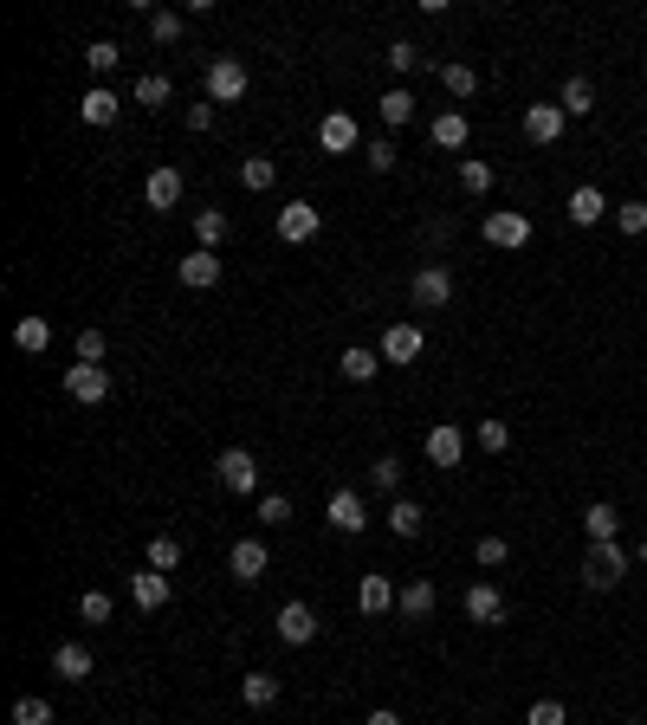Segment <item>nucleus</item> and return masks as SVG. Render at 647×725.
I'll return each mask as SVG.
<instances>
[{"label": "nucleus", "mask_w": 647, "mask_h": 725, "mask_svg": "<svg viewBox=\"0 0 647 725\" xmlns=\"http://www.w3.org/2000/svg\"><path fill=\"white\" fill-rule=\"evenodd\" d=\"M622 577H628L622 544H589V557H583V583H589V590H615Z\"/></svg>", "instance_id": "f257e3e1"}, {"label": "nucleus", "mask_w": 647, "mask_h": 725, "mask_svg": "<svg viewBox=\"0 0 647 725\" xmlns=\"http://www.w3.org/2000/svg\"><path fill=\"white\" fill-rule=\"evenodd\" d=\"M65 395H72V402H85V408L110 402V376H104V363H72V369H65Z\"/></svg>", "instance_id": "f03ea898"}, {"label": "nucleus", "mask_w": 647, "mask_h": 725, "mask_svg": "<svg viewBox=\"0 0 647 725\" xmlns=\"http://www.w3.org/2000/svg\"><path fill=\"white\" fill-rule=\"evenodd\" d=\"M563 130H570V117H563V104H525V136L538 149L563 143Z\"/></svg>", "instance_id": "7ed1b4c3"}, {"label": "nucleus", "mask_w": 647, "mask_h": 725, "mask_svg": "<svg viewBox=\"0 0 647 725\" xmlns=\"http://www.w3.org/2000/svg\"><path fill=\"white\" fill-rule=\"evenodd\" d=\"M214 473H220V486H227V492H253L259 486V460L246 454V447H227V454L214 460Z\"/></svg>", "instance_id": "20e7f679"}, {"label": "nucleus", "mask_w": 647, "mask_h": 725, "mask_svg": "<svg viewBox=\"0 0 647 725\" xmlns=\"http://www.w3.org/2000/svg\"><path fill=\"white\" fill-rule=\"evenodd\" d=\"M531 240V221L518 208H499V214H486V246H505V253H518V246Z\"/></svg>", "instance_id": "39448f33"}, {"label": "nucleus", "mask_w": 647, "mask_h": 725, "mask_svg": "<svg viewBox=\"0 0 647 725\" xmlns=\"http://www.w3.org/2000/svg\"><path fill=\"white\" fill-rule=\"evenodd\" d=\"M318 143L330 149V156H350V149L363 143V123H356L350 111H330V117L318 123Z\"/></svg>", "instance_id": "423d86ee"}, {"label": "nucleus", "mask_w": 647, "mask_h": 725, "mask_svg": "<svg viewBox=\"0 0 647 725\" xmlns=\"http://www.w3.org/2000/svg\"><path fill=\"white\" fill-rule=\"evenodd\" d=\"M272 628H279V641H292V648H305V641L318 635V609H311V603H285L279 615H272Z\"/></svg>", "instance_id": "0eeeda50"}, {"label": "nucleus", "mask_w": 647, "mask_h": 725, "mask_svg": "<svg viewBox=\"0 0 647 725\" xmlns=\"http://www.w3.org/2000/svg\"><path fill=\"white\" fill-rule=\"evenodd\" d=\"M318 227H324V214L311 208V201H292V208H279V240L305 246V240H318Z\"/></svg>", "instance_id": "6e6552de"}, {"label": "nucleus", "mask_w": 647, "mask_h": 725, "mask_svg": "<svg viewBox=\"0 0 647 725\" xmlns=\"http://www.w3.org/2000/svg\"><path fill=\"white\" fill-rule=\"evenodd\" d=\"M208 98H214V104L246 98V65H240V59H214V65H208Z\"/></svg>", "instance_id": "1a4fd4ad"}, {"label": "nucleus", "mask_w": 647, "mask_h": 725, "mask_svg": "<svg viewBox=\"0 0 647 725\" xmlns=\"http://www.w3.org/2000/svg\"><path fill=\"white\" fill-rule=\"evenodd\" d=\"M266 564H272V551H266L259 538H240V544L227 551V570H233L240 583H259V577H266Z\"/></svg>", "instance_id": "9d476101"}, {"label": "nucleus", "mask_w": 647, "mask_h": 725, "mask_svg": "<svg viewBox=\"0 0 647 725\" xmlns=\"http://www.w3.org/2000/svg\"><path fill=\"white\" fill-rule=\"evenodd\" d=\"M169 577H162V570H136V577H130V603L136 609H143V615H156V609H169Z\"/></svg>", "instance_id": "9b49d317"}, {"label": "nucleus", "mask_w": 647, "mask_h": 725, "mask_svg": "<svg viewBox=\"0 0 647 725\" xmlns=\"http://www.w3.org/2000/svg\"><path fill=\"white\" fill-rule=\"evenodd\" d=\"M408 292H415V305H421V311H440V305L453 298V279H447V266H421Z\"/></svg>", "instance_id": "f8f14e48"}, {"label": "nucleus", "mask_w": 647, "mask_h": 725, "mask_svg": "<svg viewBox=\"0 0 647 725\" xmlns=\"http://www.w3.org/2000/svg\"><path fill=\"white\" fill-rule=\"evenodd\" d=\"M428 460H434V467H460V460H466V434L460 428H453V421H440V428H428Z\"/></svg>", "instance_id": "ddd939ff"}, {"label": "nucleus", "mask_w": 647, "mask_h": 725, "mask_svg": "<svg viewBox=\"0 0 647 725\" xmlns=\"http://www.w3.org/2000/svg\"><path fill=\"white\" fill-rule=\"evenodd\" d=\"M395 615H402V622H428L434 615V583L428 577L402 583V590H395Z\"/></svg>", "instance_id": "4468645a"}, {"label": "nucleus", "mask_w": 647, "mask_h": 725, "mask_svg": "<svg viewBox=\"0 0 647 725\" xmlns=\"http://www.w3.org/2000/svg\"><path fill=\"white\" fill-rule=\"evenodd\" d=\"M460 609H466V622H505V596L499 590H492V583H473V590H466L460 596Z\"/></svg>", "instance_id": "2eb2a0df"}, {"label": "nucleus", "mask_w": 647, "mask_h": 725, "mask_svg": "<svg viewBox=\"0 0 647 725\" xmlns=\"http://www.w3.org/2000/svg\"><path fill=\"white\" fill-rule=\"evenodd\" d=\"M52 674L72 680V687H78V680H91V674H98V667H91V648H85V641H59V654H52Z\"/></svg>", "instance_id": "dca6fc26"}, {"label": "nucleus", "mask_w": 647, "mask_h": 725, "mask_svg": "<svg viewBox=\"0 0 647 725\" xmlns=\"http://www.w3.org/2000/svg\"><path fill=\"white\" fill-rule=\"evenodd\" d=\"M175 279H182V285H188V292H208V285L220 279V259L208 253V246H195V253H188V259H182V266H175Z\"/></svg>", "instance_id": "f3484780"}, {"label": "nucleus", "mask_w": 647, "mask_h": 725, "mask_svg": "<svg viewBox=\"0 0 647 725\" xmlns=\"http://www.w3.org/2000/svg\"><path fill=\"white\" fill-rule=\"evenodd\" d=\"M376 350H382V363H415L421 357V331H415V324H389Z\"/></svg>", "instance_id": "a211bd4d"}, {"label": "nucleus", "mask_w": 647, "mask_h": 725, "mask_svg": "<svg viewBox=\"0 0 647 725\" xmlns=\"http://www.w3.org/2000/svg\"><path fill=\"white\" fill-rule=\"evenodd\" d=\"M117 111H123V98H117V91H104V85H91L85 98H78V117H85L91 130H104V123H117Z\"/></svg>", "instance_id": "6ab92c4d"}, {"label": "nucleus", "mask_w": 647, "mask_h": 725, "mask_svg": "<svg viewBox=\"0 0 647 725\" xmlns=\"http://www.w3.org/2000/svg\"><path fill=\"white\" fill-rule=\"evenodd\" d=\"M324 518H330V525H337V531H350V538H356V531L369 525V512H363V499H356V492H330Z\"/></svg>", "instance_id": "aec40b11"}, {"label": "nucleus", "mask_w": 647, "mask_h": 725, "mask_svg": "<svg viewBox=\"0 0 647 725\" xmlns=\"http://www.w3.org/2000/svg\"><path fill=\"white\" fill-rule=\"evenodd\" d=\"M143 201H149L156 214H169L175 201H182V175H175V169H149V182H143Z\"/></svg>", "instance_id": "412c9836"}, {"label": "nucleus", "mask_w": 647, "mask_h": 725, "mask_svg": "<svg viewBox=\"0 0 647 725\" xmlns=\"http://www.w3.org/2000/svg\"><path fill=\"white\" fill-rule=\"evenodd\" d=\"M583 531H589V544H615V531H622V512H615L609 499L583 505Z\"/></svg>", "instance_id": "4be33fe9"}, {"label": "nucleus", "mask_w": 647, "mask_h": 725, "mask_svg": "<svg viewBox=\"0 0 647 725\" xmlns=\"http://www.w3.org/2000/svg\"><path fill=\"white\" fill-rule=\"evenodd\" d=\"M356 609H363V615H382V609H395V583L369 570V577L356 583Z\"/></svg>", "instance_id": "5701e85b"}, {"label": "nucleus", "mask_w": 647, "mask_h": 725, "mask_svg": "<svg viewBox=\"0 0 647 725\" xmlns=\"http://www.w3.org/2000/svg\"><path fill=\"white\" fill-rule=\"evenodd\" d=\"M428 136L440 149H466V136H473V123H466V111H440L434 123H428Z\"/></svg>", "instance_id": "b1692460"}, {"label": "nucleus", "mask_w": 647, "mask_h": 725, "mask_svg": "<svg viewBox=\"0 0 647 725\" xmlns=\"http://www.w3.org/2000/svg\"><path fill=\"white\" fill-rule=\"evenodd\" d=\"M602 214H609V195H602V188H576L570 195V221L576 227H596Z\"/></svg>", "instance_id": "393cba45"}, {"label": "nucleus", "mask_w": 647, "mask_h": 725, "mask_svg": "<svg viewBox=\"0 0 647 725\" xmlns=\"http://www.w3.org/2000/svg\"><path fill=\"white\" fill-rule=\"evenodd\" d=\"M240 700L253 706V713H266V706H279V674H246V680H240Z\"/></svg>", "instance_id": "a878e982"}, {"label": "nucleus", "mask_w": 647, "mask_h": 725, "mask_svg": "<svg viewBox=\"0 0 647 725\" xmlns=\"http://www.w3.org/2000/svg\"><path fill=\"white\" fill-rule=\"evenodd\" d=\"M240 182H246V195H266V188L279 182V162H272V156H246L240 162Z\"/></svg>", "instance_id": "bb28decb"}, {"label": "nucleus", "mask_w": 647, "mask_h": 725, "mask_svg": "<svg viewBox=\"0 0 647 725\" xmlns=\"http://www.w3.org/2000/svg\"><path fill=\"white\" fill-rule=\"evenodd\" d=\"M421 525H428V512H421L415 499H395L389 505V531H395V538H421Z\"/></svg>", "instance_id": "cd10ccee"}, {"label": "nucleus", "mask_w": 647, "mask_h": 725, "mask_svg": "<svg viewBox=\"0 0 647 725\" xmlns=\"http://www.w3.org/2000/svg\"><path fill=\"white\" fill-rule=\"evenodd\" d=\"M440 85H447V98H473L479 72H473V65H460V59H447V65H440Z\"/></svg>", "instance_id": "c85d7f7f"}, {"label": "nucleus", "mask_w": 647, "mask_h": 725, "mask_svg": "<svg viewBox=\"0 0 647 725\" xmlns=\"http://www.w3.org/2000/svg\"><path fill=\"white\" fill-rule=\"evenodd\" d=\"M557 104H563V117H589V111H596V85H589V78H570Z\"/></svg>", "instance_id": "c756f323"}, {"label": "nucleus", "mask_w": 647, "mask_h": 725, "mask_svg": "<svg viewBox=\"0 0 647 725\" xmlns=\"http://www.w3.org/2000/svg\"><path fill=\"white\" fill-rule=\"evenodd\" d=\"M13 344H20V350H33V357H39V350L52 344V324H46V318H20V324H13Z\"/></svg>", "instance_id": "7c9ffc66"}, {"label": "nucleus", "mask_w": 647, "mask_h": 725, "mask_svg": "<svg viewBox=\"0 0 647 725\" xmlns=\"http://www.w3.org/2000/svg\"><path fill=\"white\" fill-rule=\"evenodd\" d=\"M376 369H382V350H343V376H350V382H369V376H376Z\"/></svg>", "instance_id": "2f4dec72"}, {"label": "nucleus", "mask_w": 647, "mask_h": 725, "mask_svg": "<svg viewBox=\"0 0 647 725\" xmlns=\"http://www.w3.org/2000/svg\"><path fill=\"white\" fill-rule=\"evenodd\" d=\"M195 240L214 253V246L227 240V214H220V208H201V214H195Z\"/></svg>", "instance_id": "473e14b6"}, {"label": "nucleus", "mask_w": 647, "mask_h": 725, "mask_svg": "<svg viewBox=\"0 0 647 725\" xmlns=\"http://www.w3.org/2000/svg\"><path fill=\"white\" fill-rule=\"evenodd\" d=\"M169 78H162V72H143V78H136V104H143V111H156V104H169Z\"/></svg>", "instance_id": "72a5a7b5"}, {"label": "nucleus", "mask_w": 647, "mask_h": 725, "mask_svg": "<svg viewBox=\"0 0 647 725\" xmlns=\"http://www.w3.org/2000/svg\"><path fill=\"white\" fill-rule=\"evenodd\" d=\"M369 486H376V492H395V499H402V460L382 454L376 467H369Z\"/></svg>", "instance_id": "f704fd0d"}, {"label": "nucleus", "mask_w": 647, "mask_h": 725, "mask_svg": "<svg viewBox=\"0 0 647 725\" xmlns=\"http://www.w3.org/2000/svg\"><path fill=\"white\" fill-rule=\"evenodd\" d=\"M408 117H415V98H408V91H402V85H395V91H389V98H382V123H389V130H402V123H408Z\"/></svg>", "instance_id": "c9c22d12"}, {"label": "nucleus", "mask_w": 647, "mask_h": 725, "mask_svg": "<svg viewBox=\"0 0 647 725\" xmlns=\"http://www.w3.org/2000/svg\"><path fill=\"white\" fill-rule=\"evenodd\" d=\"M479 447H486V454H505V447H512V428H505L499 415H486L479 421Z\"/></svg>", "instance_id": "e433bc0d"}, {"label": "nucleus", "mask_w": 647, "mask_h": 725, "mask_svg": "<svg viewBox=\"0 0 647 725\" xmlns=\"http://www.w3.org/2000/svg\"><path fill=\"white\" fill-rule=\"evenodd\" d=\"M363 162H369L376 175H389V169H395V143H389V136H369V143H363Z\"/></svg>", "instance_id": "4c0bfd02"}, {"label": "nucleus", "mask_w": 647, "mask_h": 725, "mask_svg": "<svg viewBox=\"0 0 647 725\" xmlns=\"http://www.w3.org/2000/svg\"><path fill=\"white\" fill-rule=\"evenodd\" d=\"M117 59H123V46H117V39H91V46H85V65H91V72H110Z\"/></svg>", "instance_id": "58836bf2"}, {"label": "nucleus", "mask_w": 647, "mask_h": 725, "mask_svg": "<svg viewBox=\"0 0 647 725\" xmlns=\"http://www.w3.org/2000/svg\"><path fill=\"white\" fill-rule=\"evenodd\" d=\"M149 39H156V46H175V39H182V13H149Z\"/></svg>", "instance_id": "ea45409f"}, {"label": "nucleus", "mask_w": 647, "mask_h": 725, "mask_svg": "<svg viewBox=\"0 0 647 725\" xmlns=\"http://www.w3.org/2000/svg\"><path fill=\"white\" fill-rule=\"evenodd\" d=\"M259 525H292V499H285V492H266V499H259Z\"/></svg>", "instance_id": "a19ab883"}, {"label": "nucleus", "mask_w": 647, "mask_h": 725, "mask_svg": "<svg viewBox=\"0 0 647 725\" xmlns=\"http://www.w3.org/2000/svg\"><path fill=\"white\" fill-rule=\"evenodd\" d=\"M175 564H182V544H175V538H156V544H149V570H162V577H169Z\"/></svg>", "instance_id": "79ce46f5"}, {"label": "nucleus", "mask_w": 647, "mask_h": 725, "mask_svg": "<svg viewBox=\"0 0 647 725\" xmlns=\"http://www.w3.org/2000/svg\"><path fill=\"white\" fill-rule=\"evenodd\" d=\"M460 188H466V195H486V188H492V169L466 156V162H460Z\"/></svg>", "instance_id": "37998d69"}, {"label": "nucleus", "mask_w": 647, "mask_h": 725, "mask_svg": "<svg viewBox=\"0 0 647 725\" xmlns=\"http://www.w3.org/2000/svg\"><path fill=\"white\" fill-rule=\"evenodd\" d=\"M615 227H622V234H647V201H622V208H615Z\"/></svg>", "instance_id": "c03bdc74"}, {"label": "nucleus", "mask_w": 647, "mask_h": 725, "mask_svg": "<svg viewBox=\"0 0 647 725\" xmlns=\"http://www.w3.org/2000/svg\"><path fill=\"white\" fill-rule=\"evenodd\" d=\"M78 615H85L91 628H98V622H110V596H104V590H85V596H78Z\"/></svg>", "instance_id": "a18cd8bd"}, {"label": "nucleus", "mask_w": 647, "mask_h": 725, "mask_svg": "<svg viewBox=\"0 0 647 725\" xmlns=\"http://www.w3.org/2000/svg\"><path fill=\"white\" fill-rule=\"evenodd\" d=\"M13 725H52L46 700H13Z\"/></svg>", "instance_id": "49530a36"}, {"label": "nucleus", "mask_w": 647, "mask_h": 725, "mask_svg": "<svg viewBox=\"0 0 647 725\" xmlns=\"http://www.w3.org/2000/svg\"><path fill=\"white\" fill-rule=\"evenodd\" d=\"M525 725H570V713H563V700H538L525 713Z\"/></svg>", "instance_id": "de8ad7c7"}, {"label": "nucleus", "mask_w": 647, "mask_h": 725, "mask_svg": "<svg viewBox=\"0 0 647 725\" xmlns=\"http://www.w3.org/2000/svg\"><path fill=\"white\" fill-rule=\"evenodd\" d=\"M473 557H479L486 570H499L505 557H512V544H505V538H479V551H473Z\"/></svg>", "instance_id": "09e8293b"}, {"label": "nucleus", "mask_w": 647, "mask_h": 725, "mask_svg": "<svg viewBox=\"0 0 647 725\" xmlns=\"http://www.w3.org/2000/svg\"><path fill=\"white\" fill-rule=\"evenodd\" d=\"M382 59H389V65H395V72H415V65H421V52H415V46H408V39H395V46H389V52H382Z\"/></svg>", "instance_id": "8fccbe9b"}, {"label": "nucleus", "mask_w": 647, "mask_h": 725, "mask_svg": "<svg viewBox=\"0 0 647 725\" xmlns=\"http://www.w3.org/2000/svg\"><path fill=\"white\" fill-rule=\"evenodd\" d=\"M78 363H104V331H78Z\"/></svg>", "instance_id": "3c124183"}, {"label": "nucleus", "mask_w": 647, "mask_h": 725, "mask_svg": "<svg viewBox=\"0 0 647 725\" xmlns=\"http://www.w3.org/2000/svg\"><path fill=\"white\" fill-rule=\"evenodd\" d=\"M214 123V104H188V130H208Z\"/></svg>", "instance_id": "603ef678"}, {"label": "nucleus", "mask_w": 647, "mask_h": 725, "mask_svg": "<svg viewBox=\"0 0 647 725\" xmlns=\"http://www.w3.org/2000/svg\"><path fill=\"white\" fill-rule=\"evenodd\" d=\"M363 725H402V713H395V706H376V713H369Z\"/></svg>", "instance_id": "864d4df0"}, {"label": "nucleus", "mask_w": 647, "mask_h": 725, "mask_svg": "<svg viewBox=\"0 0 647 725\" xmlns=\"http://www.w3.org/2000/svg\"><path fill=\"white\" fill-rule=\"evenodd\" d=\"M641 564H647V544H641Z\"/></svg>", "instance_id": "5fc2aeb1"}, {"label": "nucleus", "mask_w": 647, "mask_h": 725, "mask_svg": "<svg viewBox=\"0 0 647 725\" xmlns=\"http://www.w3.org/2000/svg\"><path fill=\"white\" fill-rule=\"evenodd\" d=\"M622 725H641V719H622Z\"/></svg>", "instance_id": "6e6d98bb"}]
</instances>
